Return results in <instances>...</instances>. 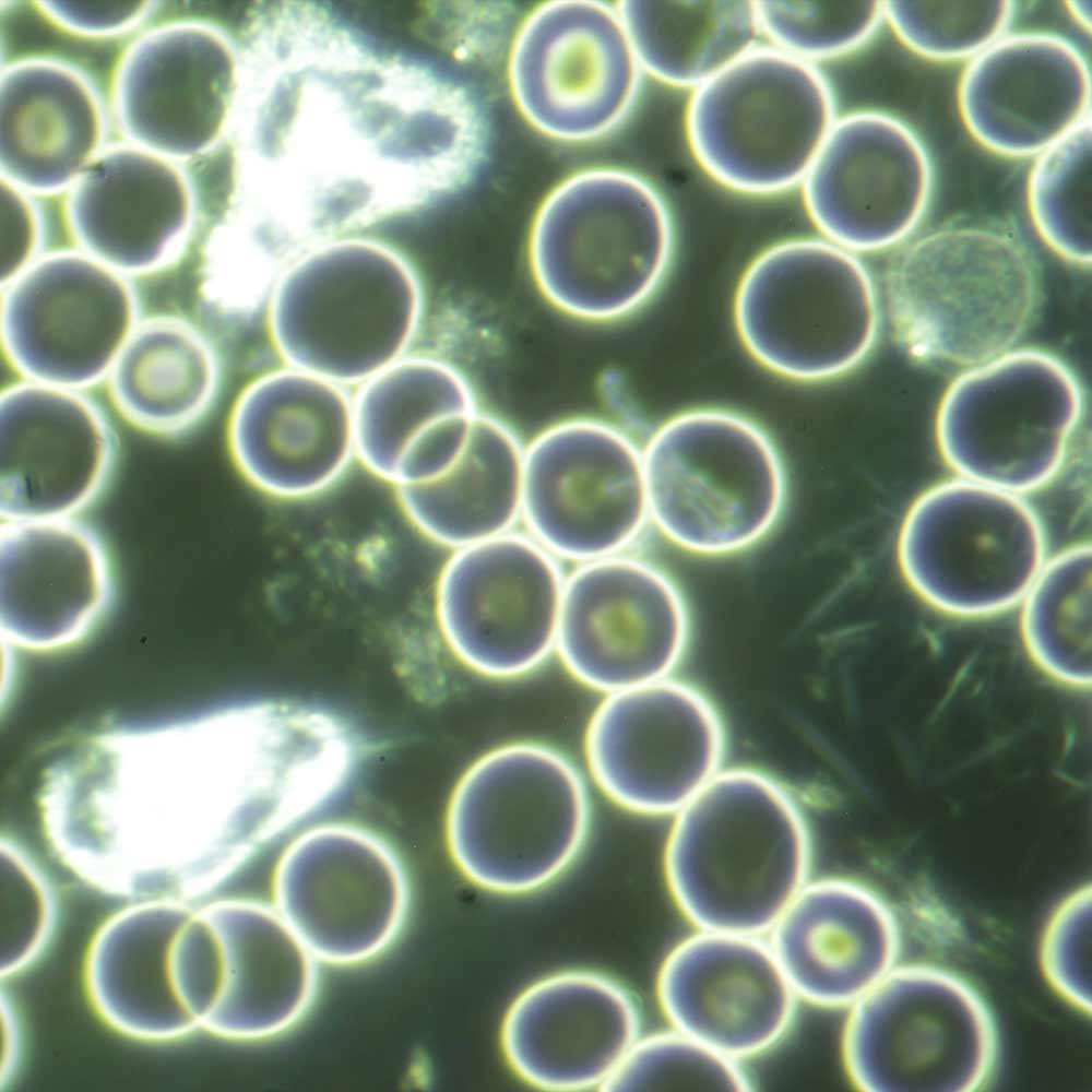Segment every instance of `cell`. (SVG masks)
Wrapping results in <instances>:
<instances>
[{"label":"cell","mask_w":1092,"mask_h":1092,"mask_svg":"<svg viewBox=\"0 0 1092 1092\" xmlns=\"http://www.w3.org/2000/svg\"><path fill=\"white\" fill-rule=\"evenodd\" d=\"M522 518L556 558L622 554L650 520L642 450L598 419L548 427L525 449Z\"/></svg>","instance_id":"cell-15"},{"label":"cell","mask_w":1092,"mask_h":1092,"mask_svg":"<svg viewBox=\"0 0 1092 1092\" xmlns=\"http://www.w3.org/2000/svg\"><path fill=\"white\" fill-rule=\"evenodd\" d=\"M672 215L640 175L592 167L557 185L539 205L529 263L544 298L562 313L610 322L642 308L672 264Z\"/></svg>","instance_id":"cell-3"},{"label":"cell","mask_w":1092,"mask_h":1092,"mask_svg":"<svg viewBox=\"0 0 1092 1092\" xmlns=\"http://www.w3.org/2000/svg\"><path fill=\"white\" fill-rule=\"evenodd\" d=\"M228 444L239 472L263 492L282 499L318 495L357 456L354 402L341 384L287 366L241 392Z\"/></svg>","instance_id":"cell-25"},{"label":"cell","mask_w":1092,"mask_h":1092,"mask_svg":"<svg viewBox=\"0 0 1092 1092\" xmlns=\"http://www.w3.org/2000/svg\"><path fill=\"white\" fill-rule=\"evenodd\" d=\"M114 590L106 546L75 517L2 522L3 642L36 652L74 645L106 616Z\"/></svg>","instance_id":"cell-26"},{"label":"cell","mask_w":1092,"mask_h":1092,"mask_svg":"<svg viewBox=\"0 0 1092 1092\" xmlns=\"http://www.w3.org/2000/svg\"><path fill=\"white\" fill-rule=\"evenodd\" d=\"M650 520L676 546L703 556L745 550L779 521L782 460L753 420L696 408L662 424L642 450Z\"/></svg>","instance_id":"cell-6"},{"label":"cell","mask_w":1092,"mask_h":1092,"mask_svg":"<svg viewBox=\"0 0 1092 1092\" xmlns=\"http://www.w3.org/2000/svg\"><path fill=\"white\" fill-rule=\"evenodd\" d=\"M642 72L616 7L589 0L536 7L517 29L508 62L522 116L568 142L615 129L637 100Z\"/></svg>","instance_id":"cell-13"},{"label":"cell","mask_w":1092,"mask_h":1092,"mask_svg":"<svg viewBox=\"0 0 1092 1092\" xmlns=\"http://www.w3.org/2000/svg\"><path fill=\"white\" fill-rule=\"evenodd\" d=\"M589 796L572 763L537 744L498 748L474 763L451 798L447 836L459 869L502 894L547 886L579 854Z\"/></svg>","instance_id":"cell-7"},{"label":"cell","mask_w":1092,"mask_h":1092,"mask_svg":"<svg viewBox=\"0 0 1092 1092\" xmlns=\"http://www.w3.org/2000/svg\"><path fill=\"white\" fill-rule=\"evenodd\" d=\"M770 947L797 997L822 1008L854 1005L897 964L895 911L858 881H808L770 930Z\"/></svg>","instance_id":"cell-28"},{"label":"cell","mask_w":1092,"mask_h":1092,"mask_svg":"<svg viewBox=\"0 0 1092 1092\" xmlns=\"http://www.w3.org/2000/svg\"><path fill=\"white\" fill-rule=\"evenodd\" d=\"M657 994L673 1029L737 1060L778 1044L799 999L769 942L709 930L669 952Z\"/></svg>","instance_id":"cell-23"},{"label":"cell","mask_w":1092,"mask_h":1092,"mask_svg":"<svg viewBox=\"0 0 1092 1092\" xmlns=\"http://www.w3.org/2000/svg\"><path fill=\"white\" fill-rule=\"evenodd\" d=\"M214 342L176 316L140 321L109 372L110 399L134 427L179 436L209 412L219 383Z\"/></svg>","instance_id":"cell-34"},{"label":"cell","mask_w":1092,"mask_h":1092,"mask_svg":"<svg viewBox=\"0 0 1092 1092\" xmlns=\"http://www.w3.org/2000/svg\"><path fill=\"white\" fill-rule=\"evenodd\" d=\"M740 1060L675 1029L639 1037L603 1091H749Z\"/></svg>","instance_id":"cell-41"},{"label":"cell","mask_w":1092,"mask_h":1092,"mask_svg":"<svg viewBox=\"0 0 1092 1092\" xmlns=\"http://www.w3.org/2000/svg\"><path fill=\"white\" fill-rule=\"evenodd\" d=\"M236 87L230 48L195 28L164 32L143 43L123 74L121 103L135 139L187 156L221 133Z\"/></svg>","instance_id":"cell-30"},{"label":"cell","mask_w":1092,"mask_h":1092,"mask_svg":"<svg viewBox=\"0 0 1092 1092\" xmlns=\"http://www.w3.org/2000/svg\"><path fill=\"white\" fill-rule=\"evenodd\" d=\"M143 1H48L47 8L68 24L86 31L119 27L136 16Z\"/></svg>","instance_id":"cell-46"},{"label":"cell","mask_w":1092,"mask_h":1092,"mask_svg":"<svg viewBox=\"0 0 1092 1092\" xmlns=\"http://www.w3.org/2000/svg\"><path fill=\"white\" fill-rule=\"evenodd\" d=\"M640 1012L618 982L591 971H567L526 988L502 1025L513 1070L551 1091L601 1088L640 1037Z\"/></svg>","instance_id":"cell-27"},{"label":"cell","mask_w":1092,"mask_h":1092,"mask_svg":"<svg viewBox=\"0 0 1092 1092\" xmlns=\"http://www.w3.org/2000/svg\"><path fill=\"white\" fill-rule=\"evenodd\" d=\"M1087 56L1053 32H1009L968 61L957 87L969 134L1004 158L1035 157L1091 118Z\"/></svg>","instance_id":"cell-22"},{"label":"cell","mask_w":1092,"mask_h":1092,"mask_svg":"<svg viewBox=\"0 0 1092 1092\" xmlns=\"http://www.w3.org/2000/svg\"><path fill=\"white\" fill-rule=\"evenodd\" d=\"M836 119L833 88L816 64L758 45L693 90L685 128L714 181L772 195L802 185Z\"/></svg>","instance_id":"cell-10"},{"label":"cell","mask_w":1092,"mask_h":1092,"mask_svg":"<svg viewBox=\"0 0 1092 1092\" xmlns=\"http://www.w3.org/2000/svg\"><path fill=\"white\" fill-rule=\"evenodd\" d=\"M1 974L32 963L55 923L51 889L31 858L15 844H1Z\"/></svg>","instance_id":"cell-42"},{"label":"cell","mask_w":1092,"mask_h":1092,"mask_svg":"<svg viewBox=\"0 0 1092 1092\" xmlns=\"http://www.w3.org/2000/svg\"><path fill=\"white\" fill-rule=\"evenodd\" d=\"M1067 8L1072 17L1085 31L1091 29V1H1068Z\"/></svg>","instance_id":"cell-47"},{"label":"cell","mask_w":1092,"mask_h":1092,"mask_svg":"<svg viewBox=\"0 0 1092 1092\" xmlns=\"http://www.w3.org/2000/svg\"><path fill=\"white\" fill-rule=\"evenodd\" d=\"M642 71L696 90L758 46L756 1L625 0L616 5Z\"/></svg>","instance_id":"cell-36"},{"label":"cell","mask_w":1092,"mask_h":1092,"mask_svg":"<svg viewBox=\"0 0 1092 1092\" xmlns=\"http://www.w3.org/2000/svg\"><path fill=\"white\" fill-rule=\"evenodd\" d=\"M190 222L179 174L146 153L120 151L91 165L71 209V225L87 256L126 275L166 268Z\"/></svg>","instance_id":"cell-31"},{"label":"cell","mask_w":1092,"mask_h":1092,"mask_svg":"<svg viewBox=\"0 0 1092 1092\" xmlns=\"http://www.w3.org/2000/svg\"><path fill=\"white\" fill-rule=\"evenodd\" d=\"M1091 118L1034 157L1026 204L1041 239L1078 266L1092 260Z\"/></svg>","instance_id":"cell-38"},{"label":"cell","mask_w":1092,"mask_h":1092,"mask_svg":"<svg viewBox=\"0 0 1092 1092\" xmlns=\"http://www.w3.org/2000/svg\"><path fill=\"white\" fill-rule=\"evenodd\" d=\"M1084 406L1082 384L1060 357L1013 348L950 383L936 416L938 449L960 477L1025 494L1060 471Z\"/></svg>","instance_id":"cell-11"},{"label":"cell","mask_w":1092,"mask_h":1092,"mask_svg":"<svg viewBox=\"0 0 1092 1092\" xmlns=\"http://www.w3.org/2000/svg\"><path fill=\"white\" fill-rule=\"evenodd\" d=\"M934 182L928 149L907 122L859 109L838 117L802 188L823 238L858 253L907 240L926 215Z\"/></svg>","instance_id":"cell-18"},{"label":"cell","mask_w":1092,"mask_h":1092,"mask_svg":"<svg viewBox=\"0 0 1092 1092\" xmlns=\"http://www.w3.org/2000/svg\"><path fill=\"white\" fill-rule=\"evenodd\" d=\"M353 402L358 459L397 487L453 465L479 413L466 378L426 356L397 360L364 382Z\"/></svg>","instance_id":"cell-29"},{"label":"cell","mask_w":1092,"mask_h":1092,"mask_svg":"<svg viewBox=\"0 0 1092 1092\" xmlns=\"http://www.w3.org/2000/svg\"><path fill=\"white\" fill-rule=\"evenodd\" d=\"M1 286H7L36 260L37 230L23 204L13 206L2 197Z\"/></svg>","instance_id":"cell-45"},{"label":"cell","mask_w":1092,"mask_h":1092,"mask_svg":"<svg viewBox=\"0 0 1092 1092\" xmlns=\"http://www.w3.org/2000/svg\"><path fill=\"white\" fill-rule=\"evenodd\" d=\"M897 341L914 358L973 367L1014 348L1041 302V278L1016 237L953 225L904 245L885 275Z\"/></svg>","instance_id":"cell-4"},{"label":"cell","mask_w":1092,"mask_h":1092,"mask_svg":"<svg viewBox=\"0 0 1092 1092\" xmlns=\"http://www.w3.org/2000/svg\"><path fill=\"white\" fill-rule=\"evenodd\" d=\"M436 33L458 56L484 58L497 50L507 34L509 13L496 3L431 4Z\"/></svg>","instance_id":"cell-44"},{"label":"cell","mask_w":1092,"mask_h":1092,"mask_svg":"<svg viewBox=\"0 0 1092 1092\" xmlns=\"http://www.w3.org/2000/svg\"><path fill=\"white\" fill-rule=\"evenodd\" d=\"M194 910L180 901H140L99 928L85 981L94 1008L110 1026L146 1041L173 1040L199 1028L173 976L174 945Z\"/></svg>","instance_id":"cell-32"},{"label":"cell","mask_w":1092,"mask_h":1092,"mask_svg":"<svg viewBox=\"0 0 1092 1092\" xmlns=\"http://www.w3.org/2000/svg\"><path fill=\"white\" fill-rule=\"evenodd\" d=\"M524 455L510 427L479 412L452 466L397 487L401 506L423 534L455 550L507 534L522 518Z\"/></svg>","instance_id":"cell-33"},{"label":"cell","mask_w":1092,"mask_h":1092,"mask_svg":"<svg viewBox=\"0 0 1092 1092\" xmlns=\"http://www.w3.org/2000/svg\"><path fill=\"white\" fill-rule=\"evenodd\" d=\"M1042 523L1020 495L958 477L933 486L907 511L901 571L938 610L985 617L1019 603L1045 565Z\"/></svg>","instance_id":"cell-12"},{"label":"cell","mask_w":1092,"mask_h":1092,"mask_svg":"<svg viewBox=\"0 0 1092 1092\" xmlns=\"http://www.w3.org/2000/svg\"><path fill=\"white\" fill-rule=\"evenodd\" d=\"M845 1071L865 1092H975L988 1087L999 1033L983 995L957 972L897 964L850 1007Z\"/></svg>","instance_id":"cell-9"},{"label":"cell","mask_w":1092,"mask_h":1092,"mask_svg":"<svg viewBox=\"0 0 1092 1092\" xmlns=\"http://www.w3.org/2000/svg\"><path fill=\"white\" fill-rule=\"evenodd\" d=\"M200 909L207 1007L201 1028L259 1041L296 1025L314 1000L320 962L274 905L232 898Z\"/></svg>","instance_id":"cell-24"},{"label":"cell","mask_w":1092,"mask_h":1092,"mask_svg":"<svg viewBox=\"0 0 1092 1092\" xmlns=\"http://www.w3.org/2000/svg\"><path fill=\"white\" fill-rule=\"evenodd\" d=\"M565 584L557 558L531 535L456 549L437 585L441 632L478 673L523 675L556 649Z\"/></svg>","instance_id":"cell-17"},{"label":"cell","mask_w":1092,"mask_h":1092,"mask_svg":"<svg viewBox=\"0 0 1092 1092\" xmlns=\"http://www.w3.org/2000/svg\"><path fill=\"white\" fill-rule=\"evenodd\" d=\"M725 737L711 702L668 678L609 693L586 738L591 771L617 804L678 811L720 771Z\"/></svg>","instance_id":"cell-19"},{"label":"cell","mask_w":1092,"mask_h":1092,"mask_svg":"<svg viewBox=\"0 0 1092 1092\" xmlns=\"http://www.w3.org/2000/svg\"><path fill=\"white\" fill-rule=\"evenodd\" d=\"M273 905L319 962L371 961L399 937L410 887L395 852L372 832L330 823L302 833L280 858Z\"/></svg>","instance_id":"cell-14"},{"label":"cell","mask_w":1092,"mask_h":1092,"mask_svg":"<svg viewBox=\"0 0 1092 1092\" xmlns=\"http://www.w3.org/2000/svg\"><path fill=\"white\" fill-rule=\"evenodd\" d=\"M2 289L3 353L27 381L97 383L140 323L129 277L84 252L39 258Z\"/></svg>","instance_id":"cell-16"},{"label":"cell","mask_w":1092,"mask_h":1092,"mask_svg":"<svg viewBox=\"0 0 1092 1092\" xmlns=\"http://www.w3.org/2000/svg\"><path fill=\"white\" fill-rule=\"evenodd\" d=\"M665 874L699 930L761 936L808 882L811 842L791 793L751 769L719 772L678 811Z\"/></svg>","instance_id":"cell-2"},{"label":"cell","mask_w":1092,"mask_h":1092,"mask_svg":"<svg viewBox=\"0 0 1092 1092\" xmlns=\"http://www.w3.org/2000/svg\"><path fill=\"white\" fill-rule=\"evenodd\" d=\"M2 521L73 518L104 491L117 458L103 411L78 390L23 381L0 399Z\"/></svg>","instance_id":"cell-21"},{"label":"cell","mask_w":1092,"mask_h":1092,"mask_svg":"<svg viewBox=\"0 0 1092 1092\" xmlns=\"http://www.w3.org/2000/svg\"><path fill=\"white\" fill-rule=\"evenodd\" d=\"M0 109L2 169L26 186L63 185L97 145L99 117L90 92L58 68L25 66L7 74Z\"/></svg>","instance_id":"cell-35"},{"label":"cell","mask_w":1092,"mask_h":1092,"mask_svg":"<svg viewBox=\"0 0 1092 1092\" xmlns=\"http://www.w3.org/2000/svg\"><path fill=\"white\" fill-rule=\"evenodd\" d=\"M1016 11L1011 0H888L885 22L922 59L968 62L1009 33Z\"/></svg>","instance_id":"cell-39"},{"label":"cell","mask_w":1092,"mask_h":1092,"mask_svg":"<svg viewBox=\"0 0 1092 1092\" xmlns=\"http://www.w3.org/2000/svg\"><path fill=\"white\" fill-rule=\"evenodd\" d=\"M688 637L680 592L650 562L619 554L566 579L556 649L592 688L613 693L667 678Z\"/></svg>","instance_id":"cell-20"},{"label":"cell","mask_w":1092,"mask_h":1092,"mask_svg":"<svg viewBox=\"0 0 1092 1092\" xmlns=\"http://www.w3.org/2000/svg\"><path fill=\"white\" fill-rule=\"evenodd\" d=\"M422 313L420 283L399 252L344 238L314 247L282 274L268 320L287 366L342 385L402 359Z\"/></svg>","instance_id":"cell-5"},{"label":"cell","mask_w":1092,"mask_h":1092,"mask_svg":"<svg viewBox=\"0 0 1092 1092\" xmlns=\"http://www.w3.org/2000/svg\"><path fill=\"white\" fill-rule=\"evenodd\" d=\"M1091 569L1090 544L1069 547L1045 562L1023 597L1025 642L1046 668L1081 675L1090 667Z\"/></svg>","instance_id":"cell-37"},{"label":"cell","mask_w":1092,"mask_h":1092,"mask_svg":"<svg viewBox=\"0 0 1092 1092\" xmlns=\"http://www.w3.org/2000/svg\"><path fill=\"white\" fill-rule=\"evenodd\" d=\"M734 320L747 352L787 379L819 382L859 366L873 351L880 305L869 270L826 238L772 245L744 272Z\"/></svg>","instance_id":"cell-8"},{"label":"cell","mask_w":1092,"mask_h":1092,"mask_svg":"<svg viewBox=\"0 0 1092 1092\" xmlns=\"http://www.w3.org/2000/svg\"><path fill=\"white\" fill-rule=\"evenodd\" d=\"M1091 887L1067 895L1046 923L1040 947L1042 972L1072 1008L1091 1013Z\"/></svg>","instance_id":"cell-43"},{"label":"cell","mask_w":1092,"mask_h":1092,"mask_svg":"<svg viewBox=\"0 0 1092 1092\" xmlns=\"http://www.w3.org/2000/svg\"><path fill=\"white\" fill-rule=\"evenodd\" d=\"M771 46L814 63L865 47L885 22V1H756Z\"/></svg>","instance_id":"cell-40"},{"label":"cell","mask_w":1092,"mask_h":1092,"mask_svg":"<svg viewBox=\"0 0 1092 1092\" xmlns=\"http://www.w3.org/2000/svg\"><path fill=\"white\" fill-rule=\"evenodd\" d=\"M40 805L58 858L91 886L191 903L293 824L298 785L240 705L95 737L49 769Z\"/></svg>","instance_id":"cell-1"}]
</instances>
